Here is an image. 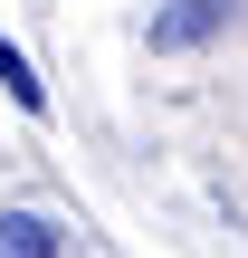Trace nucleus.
<instances>
[{"instance_id":"f257e3e1","label":"nucleus","mask_w":248,"mask_h":258,"mask_svg":"<svg viewBox=\"0 0 248 258\" xmlns=\"http://www.w3.org/2000/svg\"><path fill=\"white\" fill-rule=\"evenodd\" d=\"M0 258H57V220L48 211H0Z\"/></svg>"},{"instance_id":"f03ea898","label":"nucleus","mask_w":248,"mask_h":258,"mask_svg":"<svg viewBox=\"0 0 248 258\" xmlns=\"http://www.w3.org/2000/svg\"><path fill=\"white\" fill-rule=\"evenodd\" d=\"M210 29H220V0H182V10H162V19H153V38H162V48H191V38H210Z\"/></svg>"},{"instance_id":"7ed1b4c3","label":"nucleus","mask_w":248,"mask_h":258,"mask_svg":"<svg viewBox=\"0 0 248 258\" xmlns=\"http://www.w3.org/2000/svg\"><path fill=\"white\" fill-rule=\"evenodd\" d=\"M0 86H10V96H19V105H29V115H38V105H48V96H38V77H29V57H19V48H10V38H0Z\"/></svg>"}]
</instances>
